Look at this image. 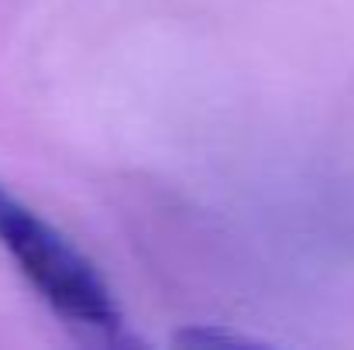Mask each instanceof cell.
Instances as JSON below:
<instances>
[{"instance_id":"cell-1","label":"cell","mask_w":354,"mask_h":350,"mask_svg":"<svg viewBox=\"0 0 354 350\" xmlns=\"http://www.w3.org/2000/svg\"><path fill=\"white\" fill-rule=\"evenodd\" d=\"M0 247L10 254L21 278L69 327L114 333L120 306L100 268L38 210L0 186Z\"/></svg>"}]
</instances>
